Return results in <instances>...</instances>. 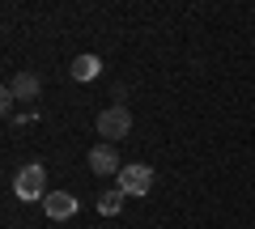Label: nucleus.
<instances>
[{
  "mask_svg": "<svg viewBox=\"0 0 255 229\" xmlns=\"http://www.w3.org/2000/svg\"><path fill=\"white\" fill-rule=\"evenodd\" d=\"M94 128H98L102 136H107V145H111V140H119V136L132 132V115H128V106H119V102H115V106H107L98 119H94Z\"/></svg>",
  "mask_w": 255,
  "mask_h": 229,
  "instance_id": "obj_2",
  "label": "nucleus"
},
{
  "mask_svg": "<svg viewBox=\"0 0 255 229\" xmlns=\"http://www.w3.org/2000/svg\"><path fill=\"white\" fill-rule=\"evenodd\" d=\"M68 73H73V81H98V73H102V60H98V55H77Z\"/></svg>",
  "mask_w": 255,
  "mask_h": 229,
  "instance_id": "obj_6",
  "label": "nucleus"
},
{
  "mask_svg": "<svg viewBox=\"0 0 255 229\" xmlns=\"http://www.w3.org/2000/svg\"><path fill=\"white\" fill-rule=\"evenodd\" d=\"M9 89H13V98H26V102H34V98H38V76H34V73H17Z\"/></svg>",
  "mask_w": 255,
  "mask_h": 229,
  "instance_id": "obj_7",
  "label": "nucleus"
},
{
  "mask_svg": "<svg viewBox=\"0 0 255 229\" xmlns=\"http://www.w3.org/2000/svg\"><path fill=\"white\" fill-rule=\"evenodd\" d=\"M124 200H128V195L119 191V187H115V191H102L98 195V212H102V217H115V212L124 208Z\"/></svg>",
  "mask_w": 255,
  "mask_h": 229,
  "instance_id": "obj_8",
  "label": "nucleus"
},
{
  "mask_svg": "<svg viewBox=\"0 0 255 229\" xmlns=\"http://www.w3.org/2000/svg\"><path fill=\"white\" fill-rule=\"evenodd\" d=\"M90 170H94V174H119L124 165H119L115 145H94L90 149Z\"/></svg>",
  "mask_w": 255,
  "mask_h": 229,
  "instance_id": "obj_4",
  "label": "nucleus"
},
{
  "mask_svg": "<svg viewBox=\"0 0 255 229\" xmlns=\"http://www.w3.org/2000/svg\"><path fill=\"white\" fill-rule=\"evenodd\" d=\"M13 195H17L21 204L47 200V170H43V165H26V170H17V178H13Z\"/></svg>",
  "mask_w": 255,
  "mask_h": 229,
  "instance_id": "obj_1",
  "label": "nucleus"
},
{
  "mask_svg": "<svg viewBox=\"0 0 255 229\" xmlns=\"http://www.w3.org/2000/svg\"><path fill=\"white\" fill-rule=\"evenodd\" d=\"M119 191L124 195H149L153 191V170L149 165H124L119 170Z\"/></svg>",
  "mask_w": 255,
  "mask_h": 229,
  "instance_id": "obj_3",
  "label": "nucleus"
},
{
  "mask_svg": "<svg viewBox=\"0 0 255 229\" xmlns=\"http://www.w3.org/2000/svg\"><path fill=\"white\" fill-rule=\"evenodd\" d=\"M43 212H47L51 221H68V217L77 212V195H68V191H47Z\"/></svg>",
  "mask_w": 255,
  "mask_h": 229,
  "instance_id": "obj_5",
  "label": "nucleus"
}]
</instances>
